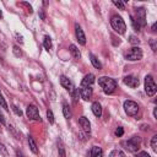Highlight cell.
Returning a JSON list of instances; mask_svg holds the SVG:
<instances>
[{
    "mask_svg": "<svg viewBox=\"0 0 157 157\" xmlns=\"http://www.w3.org/2000/svg\"><path fill=\"white\" fill-rule=\"evenodd\" d=\"M152 31H153V32L156 31V23H153V26H152Z\"/></svg>",
    "mask_w": 157,
    "mask_h": 157,
    "instance_id": "obj_40",
    "label": "cell"
},
{
    "mask_svg": "<svg viewBox=\"0 0 157 157\" xmlns=\"http://www.w3.org/2000/svg\"><path fill=\"white\" fill-rule=\"evenodd\" d=\"M142 58V50L139 47H132L125 53V59L129 61H137Z\"/></svg>",
    "mask_w": 157,
    "mask_h": 157,
    "instance_id": "obj_4",
    "label": "cell"
},
{
    "mask_svg": "<svg viewBox=\"0 0 157 157\" xmlns=\"http://www.w3.org/2000/svg\"><path fill=\"white\" fill-rule=\"evenodd\" d=\"M131 23H132V26H134V29H135V31H137V32H139V31L141 29L140 25H139V23H137V22H136V21L132 18V16H131Z\"/></svg>",
    "mask_w": 157,
    "mask_h": 157,
    "instance_id": "obj_29",
    "label": "cell"
},
{
    "mask_svg": "<svg viewBox=\"0 0 157 157\" xmlns=\"http://www.w3.org/2000/svg\"><path fill=\"white\" fill-rule=\"evenodd\" d=\"M123 81H124V83H125L126 86H129V87H131V88H136V87L139 86V83H140L139 78L135 77V76H132V75L125 76V77L123 78Z\"/></svg>",
    "mask_w": 157,
    "mask_h": 157,
    "instance_id": "obj_9",
    "label": "cell"
},
{
    "mask_svg": "<svg viewBox=\"0 0 157 157\" xmlns=\"http://www.w3.org/2000/svg\"><path fill=\"white\" fill-rule=\"evenodd\" d=\"M153 118H155V119H157V113H156V108L153 109Z\"/></svg>",
    "mask_w": 157,
    "mask_h": 157,
    "instance_id": "obj_38",
    "label": "cell"
},
{
    "mask_svg": "<svg viewBox=\"0 0 157 157\" xmlns=\"http://www.w3.org/2000/svg\"><path fill=\"white\" fill-rule=\"evenodd\" d=\"M26 114L29 119L32 120H40V115H39V112H38V108L33 104H29L27 108H26Z\"/></svg>",
    "mask_w": 157,
    "mask_h": 157,
    "instance_id": "obj_7",
    "label": "cell"
},
{
    "mask_svg": "<svg viewBox=\"0 0 157 157\" xmlns=\"http://www.w3.org/2000/svg\"><path fill=\"white\" fill-rule=\"evenodd\" d=\"M17 157H23V155H22L21 152H18V151H17Z\"/></svg>",
    "mask_w": 157,
    "mask_h": 157,
    "instance_id": "obj_39",
    "label": "cell"
},
{
    "mask_svg": "<svg viewBox=\"0 0 157 157\" xmlns=\"http://www.w3.org/2000/svg\"><path fill=\"white\" fill-rule=\"evenodd\" d=\"M0 105H1L4 109H6V110L9 109V107H7V103H6V101H5V98L2 97V94H1V93H0Z\"/></svg>",
    "mask_w": 157,
    "mask_h": 157,
    "instance_id": "obj_26",
    "label": "cell"
},
{
    "mask_svg": "<svg viewBox=\"0 0 157 157\" xmlns=\"http://www.w3.org/2000/svg\"><path fill=\"white\" fill-rule=\"evenodd\" d=\"M58 151H59L60 157H65V150H64V146L61 142H59V145H58Z\"/></svg>",
    "mask_w": 157,
    "mask_h": 157,
    "instance_id": "obj_25",
    "label": "cell"
},
{
    "mask_svg": "<svg viewBox=\"0 0 157 157\" xmlns=\"http://www.w3.org/2000/svg\"><path fill=\"white\" fill-rule=\"evenodd\" d=\"M75 34H76V38H77L78 43L81 45H85L86 44V37H85V33H83L80 25H75Z\"/></svg>",
    "mask_w": 157,
    "mask_h": 157,
    "instance_id": "obj_11",
    "label": "cell"
},
{
    "mask_svg": "<svg viewBox=\"0 0 157 157\" xmlns=\"http://www.w3.org/2000/svg\"><path fill=\"white\" fill-rule=\"evenodd\" d=\"M151 147L153 152H157V135H153L151 139Z\"/></svg>",
    "mask_w": 157,
    "mask_h": 157,
    "instance_id": "obj_23",
    "label": "cell"
},
{
    "mask_svg": "<svg viewBox=\"0 0 157 157\" xmlns=\"http://www.w3.org/2000/svg\"><path fill=\"white\" fill-rule=\"evenodd\" d=\"M90 152H91L92 157H103V151H102V148L98 147V146H93Z\"/></svg>",
    "mask_w": 157,
    "mask_h": 157,
    "instance_id": "obj_17",
    "label": "cell"
},
{
    "mask_svg": "<svg viewBox=\"0 0 157 157\" xmlns=\"http://www.w3.org/2000/svg\"><path fill=\"white\" fill-rule=\"evenodd\" d=\"M63 114H64V117L66 118V119H70V117H71V112H70V107H69V104L67 103H63Z\"/></svg>",
    "mask_w": 157,
    "mask_h": 157,
    "instance_id": "obj_20",
    "label": "cell"
},
{
    "mask_svg": "<svg viewBox=\"0 0 157 157\" xmlns=\"http://www.w3.org/2000/svg\"><path fill=\"white\" fill-rule=\"evenodd\" d=\"M113 4L119 9V10H125V4L120 0H113Z\"/></svg>",
    "mask_w": 157,
    "mask_h": 157,
    "instance_id": "obj_24",
    "label": "cell"
},
{
    "mask_svg": "<svg viewBox=\"0 0 157 157\" xmlns=\"http://www.w3.org/2000/svg\"><path fill=\"white\" fill-rule=\"evenodd\" d=\"M130 43H132V44H139L140 40H139L135 36H130Z\"/></svg>",
    "mask_w": 157,
    "mask_h": 157,
    "instance_id": "obj_33",
    "label": "cell"
},
{
    "mask_svg": "<svg viewBox=\"0 0 157 157\" xmlns=\"http://www.w3.org/2000/svg\"><path fill=\"white\" fill-rule=\"evenodd\" d=\"M98 85L102 87L103 92L105 94H110L115 91L117 88V82L115 80H113L112 77H108V76H102L98 78Z\"/></svg>",
    "mask_w": 157,
    "mask_h": 157,
    "instance_id": "obj_1",
    "label": "cell"
},
{
    "mask_svg": "<svg viewBox=\"0 0 157 157\" xmlns=\"http://www.w3.org/2000/svg\"><path fill=\"white\" fill-rule=\"evenodd\" d=\"M0 123H5V118H4V115H2V113H1V110H0Z\"/></svg>",
    "mask_w": 157,
    "mask_h": 157,
    "instance_id": "obj_36",
    "label": "cell"
},
{
    "mask_svg": "<svg viewBox=\"0 0 157 157\" xmlns=\"http://www.w3.org/2000/svg\"><path fill=\"white\" fill-rule=\"evenodd\" d=\"M150 44H151L152 50H153V52H156V49H157V48H156V40H155V39H152V40L150 42Z\"/></svg>",
    "mask_w": 157,
    "mask_h": 157,
    "instance_id": "obj_35",
    "label": "cell"
},
{
    "mask_svg": "<svg viewBox=\"0 0 157 157\" xmlns=\"http://www.w3.org/2000/svg\"><path fill=\"white\" fill-rule=\"evenodd\" d=\"M28 146H29V148H31V151H32L33 153H38V147H37V144L34 142L33 137H31V136H28Z\"/></svg>",
    "mask_w": 157,
    "mask_h": 157,
    "instance_id": "obj_19",
    "label": "cell"
},
{
    "mask_svg": "<svg viewBox=\"0 0 157 157\" xmlns=\"http://www.w3.org/2000/svg\"><path fill=\"white\" fill-rule=\"evenodd\" d=\"M135 157H150V155L147 152H145V151H141V152H137Z\"/></svg>",
    "mask_w": 157,
    "mask_h": 157,
    "instance_id": "obj_32",
    "label": "cell"
},
{
    "mask_svg": "<svg viewBox=\"0 0 157 157\" xmlns=\"http://www.w3.org/2000/svg\"><path fill=\"white\" fill-rule=\"evenodd\" d=\"M78 123H80V126L82 128V130L86 134H90V131H91V123H90V120L86 117H81L78 119Z\"/></svg>",
    "mask_w": 157,
    "mask_h": 157,
    "instance_id": "obj_13",
    "label": "cell"
},
{
    "mask_svg": "<svg viewBox=\"0 0 157 157\" xmlns=\"http://www.w3.org/2000/svg\"><path fill=\"white\" fill-rule=\"evenodd\" d=\"M43 44H44V48H45L47 50H49V49L52 48V39H50V37L45 36V37H44V42H43Z\"/></svg>",
    "mask_w": 157,
    "mask_h": 157,
    "instance_id": "obj_22",
    "label": "cell"
},
{
    "mask_svg": "<svg viewBox=\"0 0 157 157\" xmlns=\"http://www.w3.org/2000/svg\"><path fill=\"white\" fill-rule=\"evenodd\" d=\"M16 37H17V40H18V42H21V43L23 42V39H22V36H20V34L17 33V34H16Z\"/></svg>",
    "mask_w": 157,
    "mask_h": 157,
    "instance_id": "obj_37",
    "label": "cell"
},
{
    "mask_svg": "<svg viewBox=\"0 0 157 157\" xmlns=\"http://www.w3.org/2000/svg\"><path fill=\"white\" fill-rule=\"evenodd\" d=\"M139 25L140 27H144L146 25V12H145V9L140 7V9H136V16L132 17Z\"/></svg>",
    "mask_w": 157,
    "mask_h": 157,
    "instance_id": "obj_8",
    "label": "cell"
},
{
    "mask_svg": "<svg viewBox=\"0 0 157 157\" xmlns=\"http://www.w3.org/2000/svg\"><path fill=\"white\" fill-rule=\"evenodd\" d=\"M109 157H126L125 153L121 151V150H113L110 153H109Z\"/></svg>",
    "mask_w": 157,
    "mask_h": 157,
    "instance_id": "obj_21",
    "label": "cell"
},
{
    "mask_svg": "<svg viewBox=\"0 0 157 157\" xmlns=\"http://www.w3.org/2000/svg\"><path fill=\"white\" fill-rule=\"evenodd\" d=\"M0 153H2V155H4V157H9L7 150H6V147H5L2 144H0Z\"/></svg>",
    "mask_w": 157,
    "mask_h": 157,
    "instance_id": "obj_28",
    "label": "cell"
},
{
    "mask_svg": "<svg viewBox=\"0 0 157 157\" xmlns=\"http://www.w3.org/2000/svg\"><path fill=\"white\" fill-rule=\"evenodd\" d=\"M124 110L129 117H135L139 112V105L134 101H125L124 102Z\"/></svg>",
    "mask_w": 157,
    "mask_h": 157,
    "instance_id": "obj_6",
    "label": "cell"
},
{
    "mask_svg": "<svg viewBox=\"0 0 157 157\" xmlns=\"http://www.w3.org/2000/svg\"><path fill=\"white\" fill-rule=\"evenodd\" d=\"M87 157H92V155H91V152H88V155H87Z\"/></svg>",
    "mask_w": 157,
    "mask_h": 157,
    "instance_id": "obj_41",
    "label": "cell"
},
{
    "mask_svg": "<svg viewBox=\"0 0 157 157\" xmlns=\"http://www.w3.org/2000/svg\"><path fill=\"white\" fill-rule=\"evenodd\" d=\"M123 134H124V130H123V128H118L117 130H115V135L118 136V137H120V136H123Z\"/></svg>",
    "mask_w": 157,
    "mask_h": 157,
    "instance_id": "obj_31",
    "label": "cell"
},
{
    "mask_svg": "<svg viewBox=\"0 0 157 157\" xmlns=\"http://www.w3.org/2000/svg\"><path fill=\"white\" fill-rule=\"evenodd\" d=\"M140 144H141V139L139 136H134L128 141L123 142V146H125V148L130 152H137L140 148Z\"/></svg>",
    "mask_w": 157,
    "mask_h": 157,
    "instance_id": "obj_3",
    "label": "cell"
},
{
    "mask_svg": "<svg viewBox=\"0 0 157 157\" xmlns=\"http://www.w3.org/2000/svg\"><path fill=\"white\" fill-rule=\"evenodd\" d=\"M70 53H71L72 58L76 59V60L81 58V53H80V50L77 49V47H76L75 44H71V45H70Z\"/></svg>",
    "mask_w": 157,
    "mask_h": 157,
    "instance_id": "obj_16",
    "label": "cell"
},
{
    "mask_svg": "<svg viewBox=\"0 0 157 157\" xmlns=\"http://www.w3.org/2000/svg\"><path fill=\"white\" fill-rule=\"evenodd\" d=\"M80 96L83 101H90L92 97V87H80Z\"/></svg>",
    "mask_w": 157,
    "mask_h": 157,
    "instance_id": "obj_12",
    "label": "cell"
},
{
    "mask_svg": "<svg viewBox=\"0 0 157 157\" xmlns=\"http://www.w3.org/2000/svg\"><path fill=\"white\" fill-rule=\"evenodd\" d=\"M94 82V75L93 74H87L83 78H82V82H81V86L82 87H91Z\"/></svg>",
    "mask_w": 157,
    "mask_h": 157,
    "instance_id": "obj_14",
    "label": "cell"
},
{
    "mask_svg": "<svg viewBox=\"0 0 157 157\" xmlns=\"http://www.w3.org/2000/svg\"><path fill=\"white\" fill-rule=\"evenodd\" d=\"M12 109H13V112H15L17 115H20V117L22 115V110H21V109H18L16 105H12Z\"/></svg>",
    "mask_w": 157,
    "mask_h": 157,
    "instance_id": "obj_34",
    "label": "cell"
},
{
    "mask_svg": "<svg viewBox=\"0 0 157 157\" xmlns=\"http://www.w3.org/2000/svg\"><path fill=\"white\" fill-rule=\"evenodd\" d=\"M13 54H15L16 56H21V55H22V52H21V49H20L17 45L13 47Z\"/></svg>",
    "mask_w": 157,
    "mask_h": 157,
    "instance_id": "obj_30",
    "label": "cell"
},
{
    "mask_svg": "<svg viewBox=\"0 0 157 157\" xmlns=\"http://www.w3.org/2000/svg\"><path fill=\"white\" fill-rule=\"evenodd\" d=\"M145 91H146L147 96H150V97L155 96V93L157 91V86H156L155 80H153V77L151 75H147L145 77Z\"/></svg>",
    "mask_w": 157,
    "mask_h": 157,
    "instance_id": "obj_5",
    "label": "cell"
},
{
    "mask_svg": "<svg viewBox=\"0 0 157 157\" xmlns=\"http://www.w3.org/2000/svg\"><path fill=\"white\" fill-rule=\"evenodd\" d=\"M110 25H112L113 29H114L117 33H119V34H124L125 31H126V25H125L124 20H123L120 16H118V15L112 16V18H110Z\"/></svg>",
    "mask_w": 157,
    "mask_h": 157,
    "instance_id": "obj_2",
    "label": "cell"
},
{
    "mask_svg": "<svg viewBox=\"0 0 157 157\" xmlns=\"http://www.w3.org/2000/svg\"><path fill=\"white\" fill-rule=\"evenodd\" d=\"M60 83H61V86H63L65 90H67L70 93H74V92H75V86H74V83H72L66 76H61V77H60Z\"/></svg>",
    "mask_w": 157,
    "mask_h": 157,
    "instance_id": "obj_10",
    "label": "cell"
},
{
    "mask_svg": "<svg viewBox=\"0 0 157 157\" xmlns=\"http://www.w3.org/2000/svg\"><path fill=\"white\" fill-rule=\"evenodd\" d=\"M90 60H91V63H92V65L96 67V69H102V64H101V61L93 55V54H90Z\"/></svg>",
    "mask_w": 157,
    "mask_h": 157,
    "instance_id": "obj_18",
    "label": "cell"
},
{
    "mask_svg": "<svg viewBox=\"0 0 157 157\" xmlns=\"http://www.w3.org/2000/svg\"><path fill=\"white\" fill-rule=\"evenodd\" d=\"M2 17V12H1V10H0V18Z\"/></svg>",
    "mask_w": 157,
    "mask_h": 157,
    "instance_id": "obj_42",
    "label": "cell"
},
{
    "mask_svg": "<svg viewBox=\"0 0 157 157\" xmlns=\"http://www.w3.org/2000/svg\"><path fill=\"white\" fill-rule=\"evenodd\" d=\"M91 109H92V113H93L97 118H99V117L102 115V105H101L98 102H93Z\"/></svg>",
    "mask_w": 157,
    "mask_h": 157,
    "instance_id": "obj_15",
    "label": "cell"
},
{
    "mask_svg": "<svg viewBox=\"0 0 157 157\" xmlns=\"http://www.w3.org/2000/svg\"><path fill=\"white\" fill-rule=\"evenodd\" d=\"M47 118H48V121L50 124L54 123V115H53V112L52 110H47Z\"/></svg>",
    "mask_w": 157,
    "mask_h": 157,
    "instance_id": "obj_27",
    "label": "cell"
}]
</instances>
